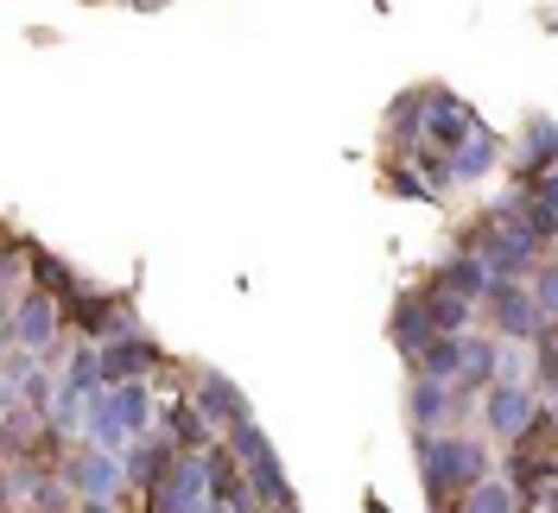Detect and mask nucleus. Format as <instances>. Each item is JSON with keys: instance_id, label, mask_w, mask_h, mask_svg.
Returning a JSON list of instances; mask_svg holds the SVG:
<instances>
[{"instance_id": "obj_22", "label": "nucleus", "mask_w": 558, "mask_h": 513, "mask_svg": "<svg viewBox=\"0 0 558 513\" xmlns=\"http://www.w3.org/2000/svg\"><path fill=\"white\" fill-rule=\"evenodd\" d=\"M286 513H299V508H286Z\"/></svg>"}, {"instance_id": "obj_7", "label": "nucleus", "mask_w": 558, "mask_h": 513, "mask_svg": "<svg viewBox=\"0 0 558 513\" xmlns=\"http://www.w3.org/2000/svg\"><path fill=\"white\" fill-rule=\"evenodd\" d=\"M393 342H400L413 362L438 342V323H432V310H425V292H407V298L393 305Z\"/></svg>"}, {"instance_id": "obj_15", "label": "nucleus", "mask_w": 558, "mask_h": 513, "mask_svg": "<svg viewBox=\"0 0 558 513\" xmlns=\"http://www.w3.org/2000/svg\"><path fill=\"white\" fill-rule=\"evenodd\" d=\"M33 273H38V292H51V298H58V305H76V298H83V285H76V273H70L64 260H58V254H33Z\"/></svg>"}, {"instance_id": "obj_12", "label": "nucleus", "mask_w": 558, "mask_h": 513, "mask_svg": "<svg viewBox=\"0 0 558 513\" xmlns=\"http://www.w3.org/2000/svg\"><path fill=\"white\" fill-rule=\"evenodd\" d=\"M463 406L457 387H438V380H413V425L438 438V425H451V412Z\"/></svg>"}, {"instance_id": "obj_5", "label": "nucleus", "mask_w": 558, "mask_h": 513, "mask_svg": "<svg viewBox=\"0 0 558 513\" xmlns=\"http://www.w3.org/2000/svg\"><path fill=\"white\" fill-rule=\"evenodd\" d=\"M521 191H533L539 178H553L558 171V127L553 121H526V134H521Z\"/></svg>"}, {"instance_id": "obj_14", "label": "nucleus", "mask_w": 558, "mask_h": 513, "mask_svg": "<svg viewBox=\"0 0 558 513\" xmlns=\"http://www.w3.org/2000/svg\"><path fill=\"white\" fill-rule=\"evenodd\" d=\"M495 368H501V355H495V342L488 337H463V380H457V387H463V393H476V387H495Z\"/></svg>"}, {"instance_id": "obj_10", "label": "nucleus", "mask_w": 558, "mask_h": 513, "mask_svg": "<svg viewBox=\"0 0 558 513\" xmlns=\"http://www.w3.org/2000/svg\"><path fill=\"white\" fill-rule=\"evenodd\" d=\"M197 412H204V418H222L229 431L247 425V400L235 393V380L229 375H197Z\"/></svg>"}, {"instance_id": "obj_20", "label": "nucleus", "mask_w": 558, "mask_h": 513, "mask_svg": "<svg viewBox=\"0 0 558 513\" xmlns=\"http://www.w3.org/2000/svg\"><path fill=\"white\" fill-rule=\"evenodd\" d=\"M533 298H539V310H553V323H558V267L533 273Z\"/></svg>"}, {"instance_id": "obj_21", "label": "nucleus", "mask_w": 558, "mask_h": 513, "mask_svg": "<svg viewBox=\"0 0 558 513\" xmlns=\"http://www.w3.org/2000/svg\"><path fill=\"white\" fill-rule=\"evenodd\" d=\"M204 513H235V508H222V501H209V508Z\"/></svg>"}, {"instance_id": "obj_19", "label": "nucleus", "mask_w": 558, "mask_h": 513, "mask_svg": "<svg viewBox=\"0 0 558 513\" xmlns=\"http://www.w3.org/2000/svg\"><path fill=\"white\" fill-rule=\"evenodd\" d=\"M204 425H209V418H204L197 406H172V444H178V450L204 444Z\"/></svg>"}, {"instance_id": "obj_4", "label": "nucleus", "mask_w": 558, "mask_h": 513, "mask_svg": "<svg viewBox=\"0 0 558 513\" xmlns=\"http://www.w3.org/2000/svg\"><path fill=\"white\" fill-rule=\"evenodd\" d=\"M425 134L438 139L445 152H463L470 139H483V127H476V114L457 102V96H438V89H432V127H425Z\"/></svg>"}, {"instance_id": "obj_11", "label": "nucleus", "mask_w": 558, "mask_h": 513, "mask_svg": "<svg viewBox=\"0 0 558 513\" xmlns=\"http://www.w3.org/2000/svg\"><path fill=\"white\" fill-rule=\"evenodd\" d=\"M438 285H445L451 298H463V305H476V298L488 305V292H495V273L483 267V254H457L451 267L438 273Z\"/></svg>"}, {"instance_id": "obj_17", "label": "nucleus", "mask_w": 558, "mask_h": 513, "mask_svg": "<svg viewBox=\"0 0 558 513\" xmlns=\"http://www.w3.org/2000/svg\"><path fill=\"white\" fill-rule=\"evenodd\" d=\"M495 152H501V146H495V134L470 139L463 152H451V184H470V178H483V171L495 166Z\"/></svg>"}, {"instance_id": "obj_3", "label": "nucleus", "mask_w": 558, "mask_h": 513, "mask_svg": "<svg viewBox=\"0 0 558 513\" xmlns=\"http://www.w3.org/2000/svg\"><path fill=\"white\" fill-rule=\"evenodd\" d=\"M483 418L495 425V431H508V438H526V431H533V418H539V406H533V393H526V387L495 380V387L483 393Z\"/></svg>"}, {"instance_id": "obj_6", "label": "nucleus", "mask_w": 558, "mask_h": 513, "mask_svg": "<svg viewBox=\"0 0 558 513\" xmlns=\"http://www.w3.org/2000/svg\"><path fill=\"white\" fill-rule=\"evenodd\" d=\"M58 317H64V305L58 298H45V292H33L26 305L13 310V342H26V349H51V337H58Z\"/></svg>"}, {"instance_id": "obj_9", "label": "nucleus", "mask_w": 558, "mask_h": 513, "mask_svg": "<svg viewBox=\"0 0 558 513\" xmlns=\"http://www.w3.org/2000/svg\"><path fill=\"white\" fill-rule=\"evenodd\" d=\"M70 488H76L83 501H108V494L121 488V463H114L108 450H83V456L70 463Z\"/></svg>"}, {"instance_id": "obj_18", "label": "nucleus", "mask_w": 558, "mask_h": 513, "mask_svg": "<svg viewBox=\"0 0 558 513\" xmlns=\"http://www.w3.org/2000/svg\"><path fill=\"white\" fill-rule=\"evenodd\" d=\"M463 513H521V494H514L508 481H495V476H488L483 488H470Z\"/></svg>"}, {"instance_id": "obj_13", "label": "nucleus", "mask_w": 558, "mask_h": 513, "mask_svg": "<svg viewBox=\"0 0 558 513\" xmlns=\"http://www.w3.org/2000/svg\"><path fill=\"white\" fill-rule=\"evenodd\" d=\"M247 476H254V494H260V508H292V488H286V469H279L274 444H260L254 456H247Z\"/></svg>"}, {"instance_id": "obj_8", "label": "nucleus", "mask_w": 558, "mask_h": 513, "mask_svg": "<svg viewBox=\"0 0 558 513\" xmlns=\"http://www.w3.org/2000/svg\"><path fill=\"white\" fill-rule=\"evenodd\" d=\"M96 362H102L108 393H114V387H134L140 368H153V342L146 337H121V342H108V349H96Z\"/></svg>"}, {"instance_id": "obj_2", "label": "nucleus", "mask_w": 558, "mask_h": 513, "mask_svg": "<svg viewBox=\"0 0 558 513\" xmlns=\"http://www.w3.org/2000/svg\"><path fill=\"white\" fill-rule=\"evenodd\" d=\"M121 469H128V481L134 488H146V494H166L172 488V476H178V444H128L121 450Z\"/></svg>"}, {"instance_id": "obj_16", "label": "nucleus", "mask_w": 558, "mask_h": 513, "mask_svg": "<svg viewBox=\"0 0 558 513\" xmlns=\"http://www.w3.org/2000/svg\"><path fill=\"white\" fill-rule=\"evenodd\" d=\"M425 310H432L438 337H463V323H470V305H463V298H451L445 285H425Z\"/></svg>"}, {"instance_id": "obj_1", "label": "nucleus", "mask_w": 558, "mask_h": 513, "mask_svg": "<svg viewBox=\"0 0 558 513\" xmlns=\"http://www.w3.org/2000/svg\"><path fill=\"white\" fill-rule=\"evenodd\" d=\"M488 310H495V330H501V337H539V330H546V323H539L546 310L533 298V285H501V279H495Z\"/></svg>"}]
</instances>
